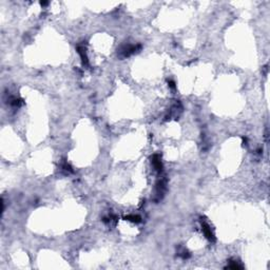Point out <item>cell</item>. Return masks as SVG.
<instances>
[{
  "mask_svg": "<svg viewBox=\"0 0 270 270\" xmlns=\"http://www.w3.org/2000/svg\"><path fill=\"white\" fill-rule=\"evenodd\" d=\"M201 228H203V231H204L206 237H207L209 240H212V242H213L214 235L213 233L211 232V228L209 227V225H208L207 223H201Z\"/></svg>",
  "mask_w": 270,
  "mask_h": 270,
  "instance_id": "6da1fadb",
  "label": "cell"
},
{
  "mask_svg": "<svg viewBox=\"0 0 270 270\" xmlns=\"http://www.w3.org/2000/svg\"><path fill=\"white\" fill-rule=\"evenodd\" d=\"M126 218H127V220H130V221H132V222H135V223L140 222V218L137 216V215H130V216H127Z\"/></svg>",
  "mask_w": 270,
  "mask_h": 270,
  "instance_id": "7a4b0ae2",
  "label": "cell"
}]
</instances>
